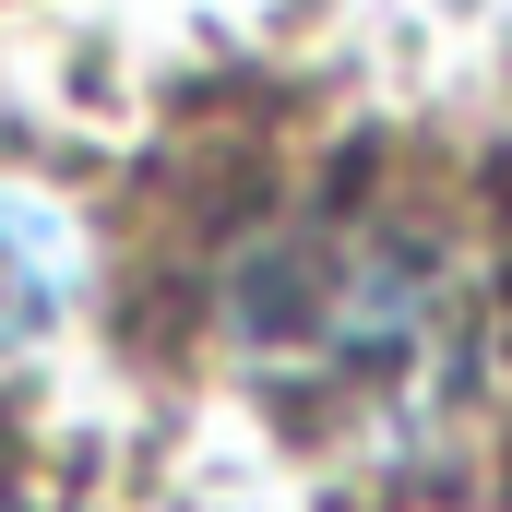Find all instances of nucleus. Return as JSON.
I'll return each mask as SVG.
<instances>
[{"label": "nucleus", "instance_id": "1", "mask_svg": "<svg viewBox=\"0 0 512 512\" xmlns=\"http://www.w3.org/2000/svg\"><path fill=\"white\" fill-rule=\"evenodd\" d=\"M215 346L286 441L382 489L453 477L501 405L489 262L405 191L262 215L215 274Z\"/></svg>", "mask_w": 512, "mask_h": 512}, {"label": "nucleus", "instance_id": "2", "mask_svg": "<svg viewBox=\"0 0 512 512\" xmlns=\"http://www.w3.org/2000/svg\"><path fill=\"white\" fill-rule=\"evenodd\" d=\"M72 298H84V251H72V227H60L48 203L0 191V370L36 358V346L72 322Z\"/></svg>", "mask_w": 512, "mask_h": 512}, {"label": "nucleus", "instance_id": "3", "mask_svg": "<svg viewBox=\"0 0 512 512\" xmlns=\"http://www.w3.org/2000/svg\"><path fill=\"white\" fill-rule=\"evenodd\" d=\"M0 512H24V501H12V489H0Z\"/></svg>", "mask_w": 512, "mask_h": 512}]
</instances>
